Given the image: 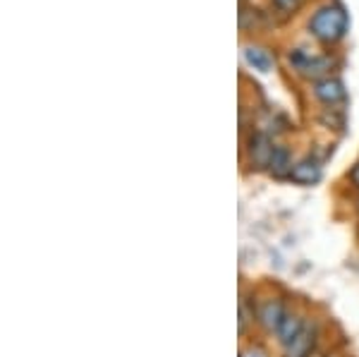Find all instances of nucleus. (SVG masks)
I'll list each match as a JSON object with an SVG mask.
<instances>
[{
  "mask_svg": "<svg viewBox=\"0 0 359 357\" xmlns=\"http://www.w3.org/2000/svg\"><path fill=\"white\" fill-rule=\"evenodd\" d=\"M357 209H359V199H357Z\"/></svg>",
  "mask_w": 359,
  "mask_h": 357,
  "instance_id": "14",
  "label": "nucleus"
},
{
  "mask_svg": "<svg viewBox=\"0 0 359 357\" xmlns=\"http://www.w3.org/2000/svg\"><path fill=\"white\" fill-rule=\"evenodd\" d=\"M306 326V321H304V316L302 314H297V312H290L287 309V314H285V319H283V324H280V329L276 331V336H278V343L283 345V348H287L294 338L299 336V331H302Z\"/></svg>",
  "mask_w": 359,
  "mask_h": 357,
  "instance_id": "8",
  "label": "nucleus"
},
{
  "mask_svg": "<svg viewBox=\"0 0 359 357\" xmlns=\"http://www.w3.org/2000/svg\"><path fill=\"white\" fill-rule=\"evenodd\" d=\"M273 3H276L278 10H283V13H292V10L299 8V3H302V0H273Z\"/></svg>",
  "mask_w": 359,
  "mask_h": 357,
  "instance_id": "11",
  "label": "nucleus"
},
{
  "mask_svg": "<svg viewBox=\"0 0 359 357\" xmlns=\"http://www.w3.org/2000/svg\"><path fill=\"white\" fill-rule=\"evenodd\" d=\"M350 180H352V185L359 187V163L350 170Z\"/></svg>",
  "mask_w": 359,
  "mask_h": 357,
  "instance_id": "13",
  "label": "nucleus"
},
{
  "mask_svg": "<svg viewBox=\"0 0 359 357\" xmlns=\"http://www.w3.org/2000/svg\"><path fill=\"white\" fill-rule=\"evenodd\" d=\"M285 314H287V307H285V302H283L280 297H266V300L259 302L257 309H254L257 324L262 326L264 331H269V333H276L278 329H280Z\"/></svg>",
  "mask_w": 359,
  "mask_h": 357,
  "instance_id": "3",
  "label": "nucleus"
},
{
  "mask_svg": "<svg viewBox=\"0 0 359 357\" xmlns=\"http://www.w3.org/2000/svg\"><path fill=\"white\" fill-rule=\"evenodd\" d=\"M245 60L259 72H271V67H273V58H271L269 50L257 48V46H247V48H245Z\"/></svg>",
  "mask_w": 359,
  "mask_h": 357,
  "instance_id": "10",
  "label": "nucleus"
},
{
  "mask_svg": "<svg viewBox=\"0 0 359 357\" xmlns=\"http://www.w3.org/2000/svg\"><path fill=\"white\" fill-rule=\"evenodd\" d=\"M273 142H271L269 135L264 132H254L247 142V154H249V161H252L254 168H269L271 166V159H273Z\"/></svg>",
  "mask_w": 359,
  "mask_h": 357,
  "instance_id": "4",
  "label": "nucleus"
},
{
  "mask_svg": "<svg viewBox=\"0 0 359 357\" xmlns=\"http://www.w3.org/2000/svg\"><path fill=\"white\" fill-rule=\"evenodd\" d=\"M316 341H318V326L316 324H306L299 336L287 345V357H309L314 353L316 348Z\"/></svg>",
  "mask_w": 359,
  "mask_h": 357,
  "instance_id": "5",
  "label": "nucleus"
},
{
  "mask_svg": "<svg viewBox=\"0 0 359 357\" xmlns=\"http://www.w3.org/2000/svg\"><path fill=\"white\" fill-rule=\"evenodd\" d=\"M331 357H340V355H331Z\"/></svg>",
  "mask_w": 359,
  "mask_h": 357,
  "instance_id": "15",
  "label": "nucleus"
},
{
  "mask_svg": "<svg viewBox=\"0 0 359 357\" xmlns=\"http://www.w3.org/2000/svg\"><path fill=\"white\" fill-rule=\"evenodd\" d=\"M309 32L321 43L340 41L347 32V13L340 5H323L309 20Z\"/></svg>",
  "mask_w": 359,
  "mask_h": 357,
  "instance_id": "1",
  "label": "nucleus"
},
{
  "mask_svg": "<svg viewBox=\"0 0 359 357\" xmlns=\"http://www.w3.org/2000/svg\"><path fill=\"white\" fill-rule=\"evenodd\" d=\"M287 60H290V65L297 70L302 77L306 79H323V74L331 70V58L326 55H309L306 50L297 48L292 50L290 55H287Z\"/></svg>",
  "mask_w": 359,
  "mask_h": 357,
  "instance_id": "2",
  "label": "nucleus"
},
{
  "mask_svg": "<svg viewBox=\"0 0 359 357\" xmlns=\"http://www.w3.org/2000/svg\"><path fill=\"white\" fill-rule=\"evenodd\" d=\"M247 321H249V309H247V302L242 300L240 302V333L247 331Z\"/></svg>",
  "mask_w": 359,
  "mask_h": 357,
  "instance_id": "12",
  "label": "nucleus"
},
{
  "mask_svg": "<svg viewBox=\"0 0 359 357\" xmlns=\"http://www.w3.org/2000/svg\"><path fill=\"white\" fill-rule=\"evenodd\" d=\"M292 166H294V163H292L290 151H287L285 147H276V151H273V159H271L269 170L273 173L276 177H290Z\"/></svg>",
  "mask_w": 359,
  "mask_h": 357,
  "instance_id": "9",
  "label": "nucleus"
},
{
  "mask_svg": "<svg viewBox=\"0 0 359 357\" xmlns=\"http://www.w3.org/2000/svg\"><path fill=\"white\" fill-rule=\"evenodd\" d=\"M314 96L321 103H326V106H335V103L345 99V86L335 77H323L314 82Z\"/></svg>",
  "mask_w": 359,
  "mask_h": 357,
  "instance_id": "7",
  "label": "nucleus"
},
{
  "mask_svg": "<svg viewBox=\"0 0 359 357\" xmlns=\"http://www.w3.org/2000/svg\"><path fill=\"white\" fill-rule=\"evenodd\" d=\"M323 170H321V163L316 159L306 156L302 161L292 166V173H290V180L297 182V185H316L321 180Z\"/></svg>",
  "mask_w": 359,
  "mask_h": 357,
  "instance_id": "6",
  "label": "nucleus"
}]
</instances>
